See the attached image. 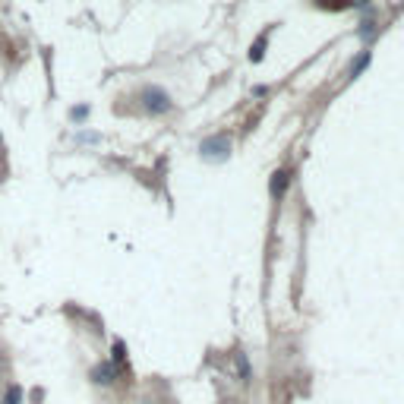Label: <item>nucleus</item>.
I'll return each instance as SVG.
<instances>
[{
  "label": "nucleus",
  "instance_id": "1",
  "mask_svg": "<svg viewBox=\"0 0 404 404\" xmlns=\"http://www.w3.org/2000/svg\"><path fill=\"white\" fill-rule=\"evenodd\" d=\"M139 98H143V107H145V111H152V114H165L167 107H171V98H167V92L152 89V85L139 92Z\"/></svg>",
  "mask_w": 404,
  "mask_h": 404
},
{
  "label": "nucleus",
  "instance_id": "2",
  "mask_svg": "<svg viewBox=\"0 0 404 404\" xmlns=\"http://www.w3.org/2000/svg\"><path fill=\"white\" fill-rule=\"evenodd\" d=\"M287 180H291V174H287V171H278V174H275V180H272V196H281V193H285Z\"/></svg>",
  "mask_w": 404,
  "mask_h": 404
},
{
  "label": "nucleus",
  "instance_id": "3",
  "mask_svg": "<svg viewBox=\"0 0 404 404\" xmlns=\"http://www.w3.org/2000/svg\"><path fill=\"white\" fill-rule=\"evenodd\" d=\"M95 379L98 382H111V367H98L95 369Z\"/></svg>",
  "mask_w": 404,
  "mask_h": 404
},
{
  "label": "nucleus",
  "instance_id": "4",
  "mask_svg": "<svg viewBox=\"0 0 404 404\" xmlns=\"http://www.w3.org/2000/svg\"><path fill=\"white\" fill-rule=\"evenodd\" d=\"M19 398H23V392H19V388H10V392H6V398H4V404H19Z\"/></svg>",
  "mask_w": 404,
  "mask_h": 404
}]
</instances>
